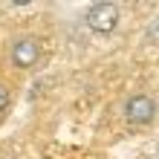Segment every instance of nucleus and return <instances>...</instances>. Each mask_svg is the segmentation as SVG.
<instances>
[{"instance_id":"nucleus-1","label":"nucleus","mask_w":159,"mask_h":159,"mask_svg":"<svg viewBox=\"0 0 159 159\" xmlns=\"http://www.w3.org/2000/svg\"><path fill=\"white\" fill-rule=\"evenodd\" d=\"M84 23L93 35H113L121 23V9L110 0H98V3H90L87 12H84Z\"/></svg>"},{"instance_id":"nucleus-2","label":"nucleus","mask_w":159,"mask_h":159,"mask_svg":"<svg viewBox=\"0 0 159 159\" xmlns=\"http://www.w3.org/2000/svg\"><path fill=\"white\" fill-rule=\"evenodd\" d=\"M41 55H43V49L35 35H17V38L9 41V64L20 72L35 70L41 64Z\"/></svg>"},{"instance_id":"nucleus-3","label":"nucleus","mask_w":159,"mask_h":159,"mask_svg":"<svg viewBox=\"0 0 159 159\" xmlns=\"http://www.w3.org/2000/svg\"><path fill=\"white\" fill-rule=\"evenodd\" d=\"M121 116H125V121L130 127H148V125H153V119H156V98L148 96V93H133V96L125 98Z\"/></svg>"},{"instance_id":"nucleus-4","label":"nucleus","mask_w":159,"mask_h":159,"mask_svg":"<svg viewBox=\"0 0 159 159\" xmlns=\"http://www.w3.org/2000/svg\"><path fill=\"white\" fill-rule=\"evenodd\" d=\"M9 104H12V87L0 81V116L9 110Z\"/></svg>"}]
</instances>
